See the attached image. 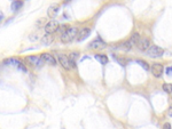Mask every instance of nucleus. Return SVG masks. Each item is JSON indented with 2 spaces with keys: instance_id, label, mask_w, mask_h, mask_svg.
I'll list each match as a JSON object with an SVG mask.
<instances>
[{
  "instance_id": "obj_1",
  "label": "nucleus",
  "mask_w": 172,
  "mask_h": 129,
  "mask_svg": "<svg viewBox=\"0 0 172 129\" xmlns=\"http://www.w3.org/2000/svg\"><path fill=\"white\" fill-rule=\"evenodd\" d=\"M77 33H78V29L75 27V26H67L66 29L61 32V36L60 39L63 43H68V42H71L74 39L77 37Z\"/></svg>"
},
{
  "instance_id": "obj_2",
  "label": "nucleus",
  "mask_w": 172,
  "mask_h": 129,
  "mask_svg": "<svg viewBox=\"0 0 172 129\" xmlns=\"http://www.w3.org/2000/svg\"><path fill=\"white\" fill-rule=\"evenodd\" d=\"M146 53H147V55L149 57H161L164 54V49L159 47V46H150L146 50Z\"/></svg>"
},
{
  "instance_id": "obj_3",
  "label": "nucleus",
  "mask_w": 172,
  "mask_h": 129,
  "mask_svg": "<svg viewBox=\"0 0 172 129\" xmlns=\"http://www.w3.org/2000/svg\"><path fill=\"white\" fill-rule=\"evenodd\" d=\"M57 61H59V63L61 64V66H62L63 69H66V70L72 69L70 58H69L67 55H64V54H57Z\"/></svg>"
},
{
  "instance_id": "obj_4",
  "label": "nucleus",
  "mask_w": 172,
  "mask_h": 129,
  "mask_svg": "<svg viewBox=\"0 0 172 129\" xmlns=\"http://www.w3.org/2000/svg\"><path fill=\"white\" fill-rule=\"evenodd\" d=\"M40 57H41V60H42L44 63H46V64H48V65L54 66V65H56V63H57L55 56H53V55L50 54V53H42V54L40 55Z\"/></svg>"
},
{
  "instance_id": "obj_5",
  "label": "nucleus",
  "mask_w": 172,
  "mask_h": 129,
  "mask_svg": "<svg viewBox=\"0 0 172 129\" xmlns=\"http://www.w3.org/2000/svg\"><path fill=\"white\" fill-rule=\"evenodd\" d=\"M135 46L138 47L139 50L146 52V50L151 46V43H150V39H148L147 37H145V38H140L139 39V41H138V43H137Z\"/></svg>"
},
{
  "instance_id": "obj_6",
  "label": "nucleus",
  "mask_w": 172,
  "mask_h": 129,
  "mask_svg": "<svg viewBox=\"0 0 172 129\" xmlns=\"http://www.w3.org/2000/svg\"><path fill=\"white\" fill-rule=\"evenodd\" d=\"M25 61H27L30 65H33V66H41V65L44 64L41 57H40V56H37V55H30V56H27Z\"/></svg>"
},
{
  "instance_id": "obj_7",
  "label": "nucleus",
  "mask_w": 172,
  "mask_h": 129,
  "mask_svg": "<svg viewBox=\"0 0 172 129\" xmlns=\"http://www.w3.org/2000/svg\"><path fill=\"white\" fill-rule=\"evenodd\" d=\"M150 71L153 73V76L156 78H159L163 74V71H164V66L161 64V63H154L150 67Z\"/></svg>"
},
{
  "instance_id": "obj_8",
  "label": "nucleus",
  "mask_w": 172,
  "mask_h": 129,
  "mask_svg": "<svg viewBox=\"0 0 172 129\" xmlns=\"http://www.w3.org/2000/svg\"><path fill=\"white\" fill-rule=\"evenodd\" d=\"M91 49H102V48H105L106 47V42L102 40L101 38H96L94 39L92 42L90 43V46H88Z\"/></svg>"
},
{
  "instance_id": "obj_9",
  "label": "nucleus",
  "mask_w": 172,
  "mask_h": 129,
  "mask_svg": "<svg viewBox=\"0 0 172 129\" xmlns=\"http://www.w3.org/2000/svg\"><path fill=\"white\" fill-rule=\"evenodd\" d=\"M57 27H59V23H57L56 21H51V22H48L47 24H45V26H44L45 32H46V33H50V34L56 32Z\"/></svg>"
},
{
  "instance_id": "obj_10",
  "label": "nucleus",
  "mask_w": 172,
  "mask_h": 129,
  "mask_svg": "<svg viewBox=\"0 0 172 129\" xmlns=\"http://www.w3.org/2000/svg\"><path fill=\"white\" fill-rule=\"evenodd\" d=\"M59 12H60V6L54 4L52 6H50V8L47 9V15H48V17H51V18H55V17L57 16Z\"/></svg>"
},
{
  "instance_id": "obj_11",
  "label": "nucleus",
  "mask_w": 172,
  "mask_h": 129,
  "mask_svg": "<svg viewBox=\"0 0 172 129\" xmlns=\"http://www.w3.org/2000/svg\"><path fill=\"white\" fill-rule=\"evenodd\" d=\"M90 34H91V29L90 27H83L80 30L79 33H77V40L78 41H83V40H85V39L87 38Z\"/></svg>"
},
{
  "instance_id": "obj_12",
  "label": "nucleus",
  "mask_w": 172,
  "mask_h": 129,
  "mask_svg": "<svg viewBox=\"0 0 172 129\" xmlns=\"http://www.w3.org/2000/svg\"><path fill=\"white\" fill-rule=\"evenodd\" d=\"M21 63V61L20 60H17V58H14V57H9V58H6L5 61H4V64L7 65V66H16L17 67V65Z\"/></svg>"
},
{
  "instance_id": "obj_13",
  "label": "nucleus",
  "mask_w": 172,
  "mask_h": 129,
  "mask_svg": "<svg viewBox=\"0 0 172 129\" xmlns=\"http://www.w3.org/2000/svg\"><path fill=\"white\" fill-rule=\"evenodd\" d=\"M132 46H133V45L131 43V41H130V40H127V41H124V42L119 43L118 49H123V50L127 52V50H130V49L132 48Z\"/></svg>"
},
{
  "instance_id": "obj_14",
  "label": "nucleus",
  "mask_w": 172,
  "mask_h": 129,
  "mask_svg": "<svg viewBox=\"0 0 172 129\" xmlns=\"http://www.w3.org/2000/svg\"><path fill=\"white\" fill-rule=\"evenodd\" d=\"M95 60L99 62V63H101V64H107L108 63V57H107V55L105 54H96L95 55Z\"/></svg>"
},
{
  "instance_id": "obj_15",
  "label": "nucleus",
  "mask_w": 172,
  "mask_h": 129,
  "mask_svg": "<svg viewBox=\"0 0 172 129\" xmlns=\"http://www.w3.org/2000/svg\"><path fill=\"white\" fill-rule=\"evenodd\" d=\"M22 6H23V1L22 0H14L13 2H12L11 8H12L13 12H17Z\"/></svg>"
},
{
  "instance_id": "obj_16",
  "label": "nucleus",
  "mask_w": 172,
  "mask_h": 129,
  "mask_svg": "<svg viewBox=\"0 0 172 129\" xmlns=\"http://www.w3.org/2000/svg\"><path fill=\"white\" fill-rule=\"evenodd\" d=\"M52 41H53V37H51L50 33H46V34L42 37V39H41V42H42V45H45V46L51 45Z\"/></svg>"
},
{
  "instance_id": "obj_17",
  "label": "nucleus",
  "mask_w": 172,
  "mask_h": 129,
  "mask_svg": "<svg viewBox=\"0 0 172 129\" xmlns=\"http://www.w3.org/2000/svg\"><path fill=\"white\" fill-rule=\"evenodd\" d=\"M113 56H114V58H115V60H116V61L118 62L119 64L123 65V66H124V65H126L127 63H129V61H127L126 58H123V57H118V56H117L116 54H114Z\"/></svg>"
},
{
  "instance_id": "obj_18",
  "label": "nucleus",
  "mask_w": 172,
  "mask_h": 129,
  "mask_svg": "<svg viewBox=\"0 0 172 129\" xmlns=\"http://www.w3.org/2000/svg\"><path fill=\"white\" fill-rule=\"evenodd\" d=\"M139 39H140V34H139V33H133L131 39H130V41H131V43H132L133 46H135V45L138 43Z\"/></svg>"
},
{
  "instance_id": "obj_19",
  "label": "nucleus",
  "mask_w": 172,
  "mask_h": 129,
  "mask_svg": "<svg viewBox=\"0 0 172 129\" xmlns=\"http://www.w3.org/2000/svg\"><path fill=\"white\" fill-rule=\"evenodd\" d=\"M163 90L168 94H171L172 93V85L171 83H164L163 85Z\"/></svg>"
},
{
  "instance_id": "obj_20",
  "label": "nucleus",
  "mask_w": 172,
  "mask_h": 129,
  "mask_svg": "<svg viewBox=\"0 0 172 129\" xmlns=\"http://www.w3.org/2000/svg\"><path fill=\"white\" fill-rule=\"evenodd\" d=\"M137 63H138V64L141 65V66H142V67H144L145 70H147V71L149 70V66H148V64L146 63L145 61H142V60H138V61H137Z\"/></svg>"
},
{
  "instance_id": "obj_21",
  "label": "nucleus",
  "mask_w": 172,
  "mask_h": 129,
  "mask_svg": "<svg viewBox=\"0 0 172 129\" xmlns=\"http://www.w3.org/2000/svg\"><path fill=\"white\" fill-rule=\"evenodd\" d=\"M17 69H20V70H22L23 72H27V67L24 66V64H22V63H20V64L17 65Z\"/></svg>"
},
{
  "instance_id": "obj_22",
  "label": "nucleus",
  "mask_w": 172,
  "mask_h": 129,
  "mask_svg": "<svg viewBox=\"0 0 172 129\" xmlns=\"http://www.w3.org/2000/svg\"><path fill=\"white\" fill-rule=\"evenodd\" d=\"M165 72H166V74L171 76V74H172V66H169V67L166 69V71H165Z\"/></svg>"
},
{
  "instance_id": "obj_23",
  "label": "nucleus",
  "mask_w": 172,
  "mask_h": 129,
  "mask_svg": "<svg viewBox=\"0 0 172 129\" xmlns=\"http://www.w3.org/2000/svg\"><path fill=\"white\" fill-rule=\"evenodd\" d=\"M168 114H169V116H172V106H170V107H169V111H168Z\"/></svg>"
},
{
  "instance_id": "obj_24",
  "label": "nucleus",
  "mask_w": 172,
  "mask_h": 129,
  "mask_svg": "<svg viewBox=\"0 0 172 129\" xmlns=\"http://www.w3.org/2000/svg\"><path fill=\"white\" fill-rule=\"evenodd\" d=\"M164 128H166V129H170V127H171V125L170 123H164V126H163Z\"/></svg>"
},
{
  "instance_id": "obj_25",
  "label": "nucleus",
  "mask_w": 172,
  "mask_h": 129,
  "mask_svg": "<svg viewBox=\"0 0 172 129\" xmlns=\"http://www.w3.org/2000/svg\"><path fill=\"white\" fill-rule=\"evenodd\" d=\"M4 20V14H2V12H0V22Z\"/></svg>"
},
{
  "instance_id": "obj_26",
  "label": "nucleus",
  "mask_w": 172,
  "mask_h": 129,
  "mask_svg": "<svg viewBox=\"0 0 172 129\" xmlns=\"http://www.w3.org/2000/svg\"><path fill=\"white\" fill-rule=\"evenodd\" d=\"M64 1H66V2H69V1H70V0H64Z\"/></svg>"
}]
</instances>
